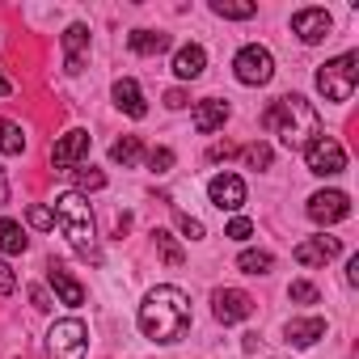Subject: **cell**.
Returning <instances> with one entry per match:
<instances>
[{
    "label": "cell",
    "mask_w": 359,
    "mask_h": 359,
    "mask_svg": "<svg viewBox=\"0 0 359 359\" xmlns=\"http://www.w3.org/2000/svg\"><path fill=\"white\" fill-rule=\"evenodd\" d=\"M140 330H144V338H152L161 346L177 342L191 330V296L182 287H173V283L152 287L144 296V304H140Z\"/></svg>",
    "instance_id": "obj_1"
},
{
    "label": "cell",
    "mask_w": 359,
    "mask_h": 359,
    "mask_svg": "<svg viewBox=\"0 0 359 359\" xmlns=\"http://www.w3.org/2000/svg\"><path fill=\"white\" fill-rule=\"evenodd\" d=\"M262 127L275 131L287 152H304V148L321 135V114L313 110L309 97L287 93V97H275V102H271V110L262 114Z\"/></svg>",
    "instance_id": "obj_2"
},
{
    "label": "cell",
    "mask_w": 359,
    "mask_h": 359,
    "mask_svg": "<svg viewBox=\"0 0 359 359\" xmlns=\"http://www.w3.org/2000/svg\"><path fill=\"white\" fill-rule=\"evenodd\" d=\"M55 224H60V233L68 237V245L81 254V258H89V262H102V250H97V233H93V212H89V199L85 195H76V191H64L60 199H55Z\"/></svg>",
    "instance_id": "obj_3"
},
{
    "label": "cell",
    "mask_w": 359,
    "mask_h": 359,
    "mask_svg": "<svg viewBox=\"0 0 359 359\" xmlns=\"http://www.w3.org/2000/svg\"><path fill=\"white\" fill-rule=\"evenodd\" d=\"M355 85H359V51H346L317 68V89L325 102H351Z\"/></svg>",
    "instance_id": "obj_4"
},
{
    "label": "cell",
    "mask_w": 359,
    "mask_h": 359,
    "mask_svg": "<svg viewBox=\"0 0 359 359\" xmlns=\"http://www.w3.org/2000/svg\"><path fill=\"white\" fill-rule=\"evenodd\" d=\"M89 351V325L81 317H64L47 334V355L51 359H85Z\"/></svg>",
    "instance_id": "obj_5"
},
{
    "label": "cell",
    "mask_w": 359,
    "mask_h": 359,
    "mask_svg": "<svg viewBox=\"0 0 359 359\" xmlns=\"http://www.w3.org/2000/svg\"><path fill=\"white\" fill-rule=\"evenodd\" d=\"M233 72H237V81H241V85H266V81L275 76V55H271L266 47L250 43V47H241V51H237Z\"/></svg>",
    "instance_id": "obj_6"
},
{
    "label": "cell",
    "mask_w": 359,
    "mask_h": 359,
    "mask_svg": "<svg viewBox=\"0 0 359 359\" xmlns=\"http://www.w3.org/2000/svg\"><path fill=\"white\" fill-rule=\"evenodd\" d=\"M304 161H309V173L317 177H334L346 169V148L334 140V135H317L309 148H304Z\"/></svg>",
    "instance_id": "obj_7"
},
{
    "label": "cell",
    "mask_w": 359,
    "mask_h": 359,
    "mask_svg": "<svg viewBox=\"0 0 359 359\" xmlns=\"http://www.w3.org/2000/svg\"><path fill=\"white\" fill-rule=\"evenodd\" d=\"M89 144H93V135H89L85 127L64 131V135L51 144V165H55V169H76V165L89 156Z\"/></svg>",
    "instance_id": "obj_8"
},
{
    "label": "cell",
    "mask_w": 359,
    "mask_h": 359,
    "mask_svg": "<svg viewBox=\"0 0 359 359\" xmlns=\"http://www.w3.org/2000/svg\"><path fill=\"white\" fill-rule=\"evenodd\" d=\"M330 30H334V18H330L325 9H296V13H292V34H296L304 47L325 43Z\"/></svg>",
    "instance_id": "obj_9"
},
{
    "label": "cell",
    "mask_w": 359,
    "mask_h": 359,
    "mask_svg": "<svg viewBox=\"0 0 359 359\" xmlns=\"http://www.w3.org/2000/svg\"><path fill=\"white\" fill-rule=\"evenodd\" d=\"M212 313H216L220 325H237V321H245V317L254 313V300H250V292H241V287H220V292L212 296Z\"/></svg>",
    "instance_id": "obj_10"
},
{
    "label": "cell",
    "mask_w": 359,
    "mask_h": 359,
    "mask_svg": "<svg viewBox=\"0 0 359 359\" xmlns=\"http://www.w3.org/2000/svg\"><path fill=\"white\" fill-rule=\"evenodd\" d=\"M208 199L220 212H241L245 208V182H241L237 173H216L212 182H208Z\"/></svg>",
    "instance_id": "obj_11"
},
{
    "label": "cell",
    "mask_w": 359,
    "mask_h": 359,
    "mask_svg": "<svg viewBox=\"0 0 359 359\" xmlns=\"http://www.w3.org/2000/svg\"><path fill=\"white\" fill-rule=\"evenodd\" d=\"M351 216V199L342 191H317L309 195V220L313 224H338Z\"/></svg>",
    "instance_id": "obj_12"
},
{
    "label": "cell",
    "mask_w": 359,
    "mask_h": 359,
    "mask_svg": "<svg viewBox=\"0 0 359 359\" xmlns=\"http://www.w3.org/2000/svg\"><path fill=\"white\" fill-rule=\"evenodd\" d=\"M338 254H342V241H338V237H309V241L296 245V262H300V266H325V262H334Z\"/></svg>",
    "instance_id": "obj_13"
},
{
    "label": "cell",
    "mask_w": 359,
    "mask_h": 359,
    "mask_svg": "<svg viewBox=\"0 0 359 359\" xmlns=\"http://www.w3.org/2000/svg\"><path fill=\"white\" fill-rule=\"evenodd\" d=\"M85 51H89V26L85 22H72L68 30H64V72L68 76H76L81 68H85Z\"/></svg>",
    "instance_id": "obj_14"
},
{
    "label": "cell",
    "mask_w": 359,
    "mask_h": 359,
    "mask_svg": "<svg viewBox=\"0 0 359 359\" xmlns=\"http://www.w3.org/2000/svg\"><path fill=\"white\" fill-rule=\"evenodd\" d=\"M47 283L55 287L60 304H68V309H81V304H85V287L64 271V262H47Z\"/></svg>",
    "instance_id": "obj_15"
},
{
    "label": "cell",
    "mask_w": 359,
    "mask_h": 359,
    "mask_svg": "<svg viewBox=\"0 0 359 359\" xmlns=\"http://www.w3.org/2000/svg\"><path fill=\"white\" fill-rule=\"evenodd\" d=\"M203 68H208V51L199 43H187V47L173 51V76L177 81H199Z\"/></svg>",
    "instance_id": "obj_16"
},
{
    "label": "cell",
    "mask_w": 359,
    "mask_h": 359,
    "mask_svg": "<svg viewBox=\"0 0 359 359\" xmlns=\"http://www.w3.org/2000/svg\"><path fill=\"white\" fill-rule=\"evenodd\" d=\"M110 93H114V106H118V110H123L127 118H144V114H148V102H144V89H140V85H135L131 76H123V81H114V89H110Z\"/></svg>",
    "instance_id": "obj_17"
},
{
    "label": "cell",
    "mask_w": 359,
    "mask_h": 359,
    "mask_svg": "<svg viewBox=\"0 0 359 359\" xmlns=\"http://www.w3.org/2000/svg\"><path fill=\"white\" fill-rule=\"evenodd\" d=\"M229 102H220V97H208V102H199L195 106V131L199 135H212V131H220L224 123H229Z\"/></svg>",
    "instance_id": "obj_18"
},
{
    "label": "cell",
    "mask_w": 359,
    "mask_h": 359,
    "mask_svg": "<svg viewBox=\"0 0 359 359\" xmlns=\"http://www.w3.org/2000/svg\"><path fill=\"white\" fill-rule=\"evenodd\" d=\"M283 338H287L292 346H313L317 338H325V321H321V317H292V321L283 325Z\"/></svg>",
    "instance_id": "obj_19"
},
{
    "label": "cell",
    "mask_w": 359,
    "mask_h": 359,
    "mask_svg": "<svg viewBox=\"0 0 359 359\" xmlns=\"http://www.w3.org/2000/svg\"><path fill=\"white\" fill-rule=\"evenodd\" d=\"M127 47L135 55H161L169 47V34H161V30H131L127 34Z\"/></svg>",
    "instance_id": "obj_20"
},
{
    "label": "cell",
    "mask_w": 359,
    "mask_h": 359,
    "mask_svg": "<svg viewBox=\"0 0 359 359\" xmlns=\"http://www.w3.org/2000/svg\"><path fill=\"white\" fill-rule=\"evenodd\" d=\"M140 156H144L140 135H123V140H114V144H110V161H114V165H123V169L140 165Z\"/></svg>",
    "instance_id": "obj_21"
},
{
    "label": "cell",
    "mask_w": 359,
    "mask_h": 359,
    "mask_svg": "<svg viewBox=\"0 0 359 359\" xmlns=\"http://www.w3.org/2000/svg\"><path fill=\"white\" fill-rule=\"evenodd\" d=\"M212 13L229 18V22H250L258 13V5H254V0H212Z\"/></svg>",
    "instance_id": "obj_22"
},
{
    "label": "cell",
    "mask_w": 359,
    "mask_h": 359,
    "mask_svg": "<svg viewBox=\"0 0 359 359\" xmlns=\"http://www.w3.org/2000/svg\"><path fill=\"white\" fill-rule=\"evenodd\" d=\"M0 152L5 156H22L26 152V131L13 118H0Z\"/></svg>",
    "instance_id": "obj_23"
},
{
    "label": "cell",
    "mask_w": 359,
    "mask_h": 359,
    "mask_svg": "<svg viewBox=\"0 0 359 359\" xmlns=\"http://www.w3.org/2000/svg\"><path fill=\"white\" fill-rule=\"evenodd\" d=\"M26 245H30V237H26V229L18 220H0V250L5 254H26Z\"/></svg>",
    "instance_id": "obj_24"
},
{
    "label": "cell",
    "mask_w": 359,
    "mask_h": 359,
    "mask_svg": "<svg viewBox=\"0 0 359 359\" xmlns=\"http://www.w3.org/2000/svg\"><path fill=\"white\" fill-rule=\"evenodd\" d=\"M237 266H241L245 275H266V271L275 266V254H271V250H245V254L237 258Z\"/></svg>",
    "instance_id": "obj_25"
},
{
    "label": "cell",
    "mask_w": 359,
    "mask_h": 359,
    "mask_svg": "<svg viewBox=\"0 0 359 359\" xmlns=\"http://www.w3.org/2000/svg\"><path fill=\"white\" fill-rule=\"evenodd\" d=\"M152 237H156V250L165 254V262H169V266H182V245H177V241H173V233H165V229H156Z\"/></svg>",
    "instance_id": "obj_26"
},
{
    "label": "cell",
    "mask_w": 359,
    "mask_h": 359,
    "mask_svg": "<svg viewBox=\"0 0 359 359\" xmlns=\"http://www.w3.org/2000/svg\"><path fill=\"white\" fill-rule=\"evenodd\" d=\"M72 173H76V195H89V191L106 187V173H97V169H72Z\"/></svg>",
    "instance_id": "obj_27"
},
{
    "label": "cell",
    "mask_w": 359,
    "mask_h": 359,
    "mask_svg": "<svg viewBox=\"0 0 359 359\" xmlns=\"http://www.w3.org/2000/svg\"><path fill=\"white\" fill-rule=\"evenodd\" d=\"M241 156H245L250 169H266L271 165V148L266 144H250V148H241Z\"/></svg>",
    "instance_id": "obj_28"
},
{
    "label": "cell",
    "mask_w": 359,
    "mask_h": 359,
    "mask_svg": "<svg viewBox=\"0 0 359 359\" xmlns=\"http://www.w3.org/2000/svg\"><path fill=\"white\" fill-rule=\"evenodd\" d=\"M287 296H292L296 304H317V287H313L309 279H296V283L287 287Z\"/></svg>",
    "instance_id": "obj_29"
},
{
    "label": "cell",
    "mask_w": 359,
    "mask_h": 359,
    "mask_svg": "<svg viewBox=\"0 0 359 359\" xmlns=\"http://www.w3.org/2000/svg\"><path fill=\"white\" fill-rule=\"evenodd\" d=\"M177 224H182V233H187L191 241H203V237H208L203 220H195V216H187V212H177Z\"/></svg>",
    "instance_id": "obj_30"
},
{
    "label": "cell",
    "mask_w": 359,
    "mask_h": 359,
    "mask_svg": "<svg viewBox=\"0 0 359 359\" xmlns=\"http://www.w3.org/2000/svg\"><path fill=\"white\" fill-rule=\"evenodd\" d=\"M26 220H30V229H43V233H47V229H55L51 208H30V212H26Z\"/></svg>",
    "instance_id": "obj_31"
},
{
    "label": "cell",
    "mask_w": 359,
    "mask_h": 359,
    "mask_svg": "<svg viewBox=\"0 0 359 359\" xmlns=\"http://www.w3.org/2000/svg\"><path fill=\"white\" fill-rule=\"evenodd\" d=\"M224 237H233V241H250V237H254V224H250L245 216H237V220H229Z\"/></svg>",
    "instance_id": "obj_32"
},
{
    "label": "cell",
    "mask_w": 359,
    "mask_h": 359,
    "mask_svg": "<svg viewBox=\"0 0 359 359\" xmlns=\"http://www.w3.org/2000/svg\"><path fill=\"white\" fill-rule=\"evenodd\" d=\"M148 165H152V173H169V169H173V152H169V148H156V152L148 156Z\"/></svg>",
    "instance_id": "obj_33"
},
{
    "label": "cell",
    "mask_w": 359,
    "mask_h": 359,
    "mask_svg": "<svg viewBox=\"0 0 359 359\" xmlns=\"http://www.w3.org/2000/svg\"><path fill=\"white\" fill-rule=\"evenodd\" d=\"M18 287V275H13V266L9 262H0V296H9Z\"/></svg>",
    "instance_id": "obj_34"
},
{
    "label": "cell",
    "mask_w": 359,
    "mask_h": 359,
    "mask_svg": "<svg viewBox=\"0 0 359 359\" xmlns=\"http://www.w3.org/2000/svg\"><path fill=\"white\" fill-rule=\"evenodd\" d=\"M30 300H34V309H39V313H51V296H47V292H43L39 283L30 287Z\"/></svg>",
    "instance_id": "obj_35"
},
{
    "label": "cell",
    "mask_w": 359,
    "mask_h": 359,
    "mask_svg": "<svg viewBox=\"0 0 359 359\" xmlns=\"http://www.w3.org/2000/svg\"><path fill=\"white\" fill-rule=\"evenodd\" d=\"M165 106H169V110H182V106H187V93H182V89H169V93H165Z\"/></svg>",
    "instance_id": "obj_36"
},
{
    "label": "cell",
    "mask_w": 359,
    "mask_h": 359,
    "mask_svg": "<svg viewBox=\"0 0 359 359\" xmlns=\"http://www.w3.org/2000/svg\"><path fill=\"white\" fill-rule=\"evenodd\" d=\"M346 283H351V287H355V283H359V254H355V258H351V262H346Z\"/></svg>",
    "instance_id": "obj_37"
},
{
    "label": "cell",
    "mask_w": 359,
    "mask_h": 359,
    "mask_svg": "<svg viewBox=\"0 0 359 359\" xmlns=\"http://www.w3.org/2000/svg\"><path fill=\"white\" fill-rule=\"evenodd\" d=\"M233 152H237V148H229V144H216V148H212V161H224V156H233Z\"/></svg>",
    "instance_id": "obj_38"
},
{
    "label": "cell",
    "mask_w": 359,
    "mask_h": 359,
    "mask_svg": "<svg viewBox=\"0 0 359 359\" xmlns=\"http://www.w3.org/2000/svg\"><path fill=\"white\" fill-rule=\"evenodd\" d=\"M9 203V177H5V169H0V208Z\"/></svg>",
    "instance_id": "obj_39"
},
{
    "label": "cell",
    "mask_w": 359,
    "mask_h": 359,
    "mask_svg": "<svg viewBox=\"0 0 359 359\" xmlns=\"http://www.w3.org/2000/svg\"><path fill=\"white\" fill-rule=\"evenodd\" d=\"M9 93H13V81H9L5 72H0V97H9Z\"/></svg>",
    "instance_id": "obj_40"
}]
</instances>
